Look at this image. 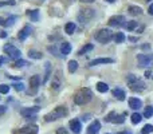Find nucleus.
Masks as SVG:
<instances>
[{"label":"nucleus","instance_id":"obj_24","mask_svg":"<svg viewBox=\"0 0 153 134\" xmlns=\"http://www.w3.org/2000/svg\"><path fill=\"white\" fill-rule=\"evenodd\" d=\"M125 27H126V30H129V31H134V30L137 28V21H134V20L126 21V23H125Z\"/></svg>","mask_w":153,"mask_h":134},{"label":"nucleus","instance_id":"obj_18","mask_svg":"<svg viewBox=\"0 0 153 134\" xmlns=\"http://www.w3.org/2000/svg\"><path fill=\"white\" fill-rule=\"evenodd\" d=\"M39 84H40L39 75H32L31 78H30V86H31L32 89H36V87H39Z\"/></svg>","mask_w":153,"mask_h":134},{"label":"nucleus","instance_id":"obj_16","mask_svg":"<svg viewBox=\"0 0 153 134\" xmlns=\"http://www.w3.org/2000/svg\"><path fill=\"white\" fill-rule=\"evenodd\" d=\"M38 130L39 129H38L36 125H28V126L22 127L20 132L24 133V134H38Z\"/></svg>","mask_w":153,"mask_h":134},{"label":"nucleus","instance_id":"obj_27","mask_svg":"<svg viewBox=\"0 0 153 134\" xmlns=\"http://www.w3.org/2000/svg\"><path fill=\"white\" fill-rule=\"evenodd\" d=\"M91 50H93V44H90V43H89V44H86L85 47H82L81 50L78 51V54H79V55H83V54H86L87 51H91Z\"/></svg>","mask_w":153,"mask_h":134},{"label":"nucleus","instance_id":"obj_4","mask_svg":"<svg viewBox=\"0 0 153 134\" xmlns=\"http://www.w3.org/2000/svg\"><path fill=\"white\" fill-rule=\"evenodd\" d=\"M113 38H114L113 32H111L109 28H102L95 34V39H97L100 43H103V44L108 43V42H110Z\"/></svg>","mask_w":153,"mask_h":134},{"label":"nucleus","instance_id":"obj_40","mask_svg":"<svg viewBox=\"0 0 153 134\" xmlns=\"http://www.w3.org/2000/svg\"><path fill=\"white\" fill-rule=\"evenodd\" d=\"M5 111H7V107L5 106H0V115H3Z\"/></svg>","mask_w":153,"mask_h":134},{"label":"nucleus","instance_id":"obj_7","mask_svg":"<svg viewBox=\"0 0 153 134\" xmlns=\"http://www.w3.org/2000/svg\"><path fill=\"white\" fill-rule=\"evenodd\" d=\"M4 53L5 54H8V56L10 58H12V59H19L20 58V55H22V53H20V50L19 48H16L15 46H12V44H7V46H4Z\"/></svg>","mask_w":153,"mask_h":134},{"label":"nucleus","instance_id":"obj_49","mask_svg":"<svg viewBox=\"0 0 153 134\" xmlns=\"http://www.w3.org/2000/svg\"><path fill=\"white\" fill-rule=\"evenodd\" d=\"M106 1H109V3H113V1H116V0H106Z\"/></svg>","mask_w":153,"mask_h":134},{"label":"nucleus","instance_id":"obj_21","mask_svg":"<svg viewBox=\"0 0 153 134\" xmlns=\"http://www.w3.org/2000/svg\"><path fill=\"white\" fill-rule=\"evenodd\" d=\"M74 31H75V23H73V21H70V23H67L66 26H65V32H66V34L71 35Z\"/></svg>","mask_w":153,"mask_h":134},{"label":"nucleus","instance_id":"obj_13","mask_svg":"<svg viewBox=\"0 0 153 134\" xmlns=\"http://www.w3.org/2000/svg\"><path fill=\"white\" fill-rule=\"evenodd\" d=\"M111 94H113V97H116L118 101H124L125 98H126V93H125V90L120 89V87H116V89L111 91Z\"/></svg>","mask_w":153,"mask_h":134},{"label":"nucleus","instance_id":"obj_17","mask_svg":"<svg viewBox=\"0 0 153 134\" xmlns=\"http://www.w3.org/2000/svg\"><path fill=\"white\" fill-rule=\"evenodd\" d=\"M61 53L63 54V55H69L70 53H71V44H70L69 42H65L61 44Z\"/></svg>","mask_w":153,"mask_h":134},{"label":"nucleus","instance_id":"obj_15","mask_svg":"<svg viewBox=\"0 0 153 134\" xmlns=\"http://www.w3.org/2000/svg\"><path fill=\"white\" fill-rule=\"evenodd\" d=\"M105 63H113V59L111 58H97L93 59L90 62V66H97V64H105Z\"/></svg>","mask_w":153,"mask_h":134},{"label":"nucleus","instance_id":"obj_42","mask_svg":"<svg viewBox=\"0 0 153 134\" xmlns=\"http://www.w3.org/2000/svg\"><path fill=\"white\" fill-rule=\"evenodd\" d=\"M0 38H7V32L1 31V32H0Z\"/></svg>","mask_w":153,"mask_h":134},{"label":"nucleus","instance_id":"obj_6","mask_svg":"<svg viewBox=\"0 0 153 134\" xmlns=\"http://www.w3.org/2000/svg\"><path fill=\"white\" fill-rule=\"evenodd\" d=\"M138 64L143 67H153V55L152 54H138Z\"/></svg>","mask_w":153,"mask_h":134},{"label":"nucleus","instance_id":"obj_9","mask_svg":"<svg viewBox=\"0 0 153 134\" xmlns=\"http://www.w3.org/2000/svg\"><path fill=\"white\" fill-rule=\"evenodd\" d=\"M39 111V107H28V109H23L22 110V115L24 118H31L34 119L35 118V114Z\"/></svg>","mask_w":153,"mask_h":134},{"label":"nucleus","instance_id":"obj_2","mask_svg":"<svg viewBox=\"0 0 153 134\" xmlns=\"http://www.w3.org/2000/svg\"><path fill=\"white\" fill-rule=\"evenodd\" d=\"M67 114V110L65 106H58V107H55L53 111H50L48 114H46L45 115V121L46 122H53V121H56V119L62 118V117H65Z\"/></svg>","mask_w":153,"mask_h":134},{"label":"nucleus","instance_id":"obj_35","mask_svg":"<svg viewBox=\"0 0 153 134\" xmlns=\"http://www.w3.org/2000/svg\"><path fill=\"white\" fill-rule=\"evenodd\" d=\"M50 71H51V66H50V63H46V76H45V83L48 81V75H50Z\"/></svg>","mask_w":153,"mask_h":134},{"label":"nucleus","instance_id":"obj_3","mask_svg":"<svg viewBox=\"0 0 153 134\" xmlns=\"http://www.w3.org/2000/svg\"><path fill=\"white\" fill-rule=\"evenodd\" d=\"M126 81H128V86L130 87L132 91H143L145 89V83H144L141 79H138L136 75H128L126 76Z\"/></svg>","mask_w":153,"mask_h":134},{"label":"nucleus","instance_id":"obj_30","mask_svg":"<svg viewBox=\"0 0 153 134\" xmlns=\"http://www.w3.org/2000/svg\"><path fill=\"white\" fill-rule=\"evenodd\" d=\"M125 117H126V113H122V114H120V115H117L116 117V119H114V124H122V122L125 121Z\"/></svg>","mask_w":153,"mask_h":134},{"label":"nucleus","instance_id":"obj_12","mask_svg":"<svg viewBox=\"0 0 153 134\" xmlns=\"http://www.w3.org/2000/svg\"><path fill=\"white\" fill-rule=\"evenodd\" d=\"M100 129H101V124H100V121L95 119L89 126V129H87V134H98L100 133Z\"/></svg>","mask_w":153,"mask_h":134},{"label":"nucleus","instance_id":"obj_25","mask_svg":"<svg viewBox=\"0 0 153 134\" xmlns=\"http://www.w3.org/2000/svg\"><path fill=\"white\" fill-rule=\"evenodd\" d=\"M114 43H122L125 40V35L122 34V32H117V34H114Z\"/></svg>","mask_w":153,"mask_h":134},{"label":"nucleus","instance_id":"obj_19","mask_svg":"<svg viewBox=\"0 0 153 134\" xmlns=\"http://www.w3.org/2000/svg\"><path fill=\"white\" fill-rule=\"evenodd\" d=\"M27 15L31 18L32 21H38V20H39V11H38V10H28V11H27Z\"/></svg>","mask_w":153,"mask_h":134},{"label":"nucleus","instance_id":"obj_46","mask_svg":"<svg viewBox=\"0 0 153 134\" xmlns=\"http://www.w3.org/2000/svg\"><path fill=\"white\" fill-rule=\"evenodd\" d=\"M130 40H132V42H136V40H137V38H134V36H132V38H129Z\"/></svg>","mask_w":153,"mask_h":134},{"label":"nucleus","instance_id":"obj_23","mask_svg":"<svg viewBox=\"0 0 153 134\" xmlns=\"http://www.w3.org/2000/svg\"><path fill=\"white\" fill-rule=\"evenodd\" d=\"M28 56L32 59H40L42 58V53H39V51H35V50H30L28 51Z\"/></svg>","mask_w":153,"mask_h":134},{"label":"nucleus","instance_id":"obj_41","mask_svg":"<svg viewBox=\"0 0 153 134\" xmlns=\"http://www.w3.org/2000/svg\"><path fill=\"white\" fill-rule=\"evenodd\" d=\"M148 12H149V15H153V3L151 5H149V8H148Z\"/></svg>","mask_w":153,"mask_h":134},{"label":"nucleus","instance_id":"obj_36","mask_svg":"<svg viewBox=\"0 0 153 134\" xmlns=\"http://www.w3.org/2000/svg\"><path fill=\"white\" fill-rule=\"evenodd\" d=\"M13 87H15L16 91H23V90H24V84L22 83V82H19V83H15V84H13Z\"/></svg>","mask_w":153,"mask_h":134},{"label":"nucleus","instance_id":"obj_31","mask_svg":"<svg viewBox=\"0 0 153 134\" xmlns=\"http://www.w3.org/2000/svg\"><path fill=\"white\" fill-rule=\"evenodd\" d=\"M18 20V16H15V15H12V16H10V18L7 19V20H5V26H12L13 23H15V21Z\"/></svg>","mask_w":153,"mask_h":134},{"label":"nucleus","instance_id":"obj_5","mask_svg":"<svg viewBox=\"0 0 153 134\" xmlns=\"http://www.w3.org/2000/svg\"><path fill=\"white\" fill-rule=\"evenodd\" d=\"M94 16H95L94 10H91V8H82L81 12L78 13V20L81 21V23H87V21H89L90 19H93Z\"/></svg>","mask_w":153,"mask_h":134},{"label":"nucleus","instance_id":"obj_39","mask_svg":"<svg viewBox=\"0 0 153 134\" xmlns=\"http://www.w3.org/2000/svg\"><path fill=\"white\" fill-rule=\"evenodd\" d=\"M56 134H69V133H67L66 129H63V127H59V129L56 130Z\"/></svg>","mask_w":153,"mask_h":134},{"label":"nucleus","instance_id":"obj_34","mask_svg":"<svg viewBox=\"0 0 153 134\" xmlns=\"http://www.w3.org/2000/svg\"><path fill=\"white\" fill-rule=\"evenodd\" d=\"M10 91V86L7 84H0V94H7Z\"/></svg>","mask_w":153,"mask_h":134},{"label":"nucleus","instance_id":"obj_28","mask_svg":"<svg viewBox=\"0 0 153 134\" xmlns=\"http://www.w3.org/2000/svg\"><path fill=\"white\" fill-rule=\"evenodd\" d=\"M76 68H78V63H76V61H70L69 62V71L70 73H75Z\"/></svg>","mask_w":153,"mask_h":134},{"label":"nucleus","instance_id":"obj_14","mask_svg":"<svg viewBox=\"0 0 153 134\" xmlns=\"http://www.w3.org/2000/svg\"><path fill=\"white\" fill-rule=\"evenodd\" d=\"M129 107L133 110H138V109L143 107V102L138 98H130L129 99Z\"/></svg>","mask_w":153,"mask_h":134},{"label":"nucleus","instance_id":"obj_11","mask_svg":"<svg viewBox=\"0 0 153 134\" xmlns=\"http://www.w3.org/2000/svg\"><path fill=\"white\" fill-rule=\"evenodd\" d=\"M70 129L74 134H79L81 133V129H82V125L79 122V119H73L70 121Z\"/></svg>","mask_w":153,"mask_h":134},{"label":"nucleus","instance_id":"obj_20","mask_svg":"<svg viewBox=\"0 0 153 134\" xmlns=\"http://www.w3.org/2000/svg\"><path fill=\"white\" fill-rule=\"evenodd\" d=\"M128 11H129L130 15H141V13H143V10H141L140 7H136V5H130V7L128 8Z\"/></svg>","mask_w":153,"mask_h":134},{"label":"nucleus","instance_id":"obj_37","mask_svg":"<svg viewBox=\"0 0 153 134\" xmlns=\"http://www.w3.org/2000/svg\"><path fill=\"white\" fill-rule=\"evenodd\" d=\"M5 5H15V1L13 0H5V1H0V7H5Z\"/></svg>","mask_w":153,"mask_h":134},{"label":"nucleus","instance_id":"obj_33","mask_svg":"<svg viewBox=\"0 0 153 134\" xmlns=\"http://www.w3.org/2000/svg\"><path fill=\"white\" fill-rule=\"evenodd\" d=\"M153 132V126L152 125H145V126L143 127V130H141V133L143 134H151Z\"/></svg>","mask_w":153,"mask_h":134},{"label":"nucleus","instance_id":"obj_10","mask_svg":"<svg viewBox=\"0 0 153 134\" xmlns=\"http://www.w3.org/2000/svg\"><path fill=\"white\" fill-rule=\"evenodd\" d=\"M31 31H32L31 26H24L23 28H22L20 31H19V34H18L19 40H26V38L30 34H31Z\"/></svg>","mask_w":153,"mask_h":134},{"label":"nucleus","instance_id":"obj_26","mask_svg":"<svg viewBox=\"0 0 153 134\" xmlns=\"http://www.w3.org/2000/svg\"><path fill=\"white\" fill-rule=\"evenodd\" d=\"M141 119H143V117H141L138 113H134V114H133V115H132V124H133V125H137V124H140V122H141Z\"/></svg>","mask_w":153,"mask_h":134},{"label":"nucleus","instance_id":"obj_29","mask_svg":"<svg viewBox=\"0 0 153 134\" xmlns=\"http://www.w3.org/2000/svg\"><path fill=\"white\" fill-rule=\"evenodd\" d=\"M152 115H153V107L152 106L145 107V110H144V117H145V118H151Z\"/></svg>","mask_w":153,"mask_h":134},{"label":"nucleus","instance_id":"obj_8","mask_svg":"<svg viewBox=\"0 0 153 134\" xmlns=\"http://www.w3.org/2000/svg\"><path fill=\"white\" fill-rule=\"evenodd\" d=\"M125 23H126V20H125V18L122 15L111 16L108 21V24L110 27H121V26H125Z\"/></svg>","mask_w":153,"mask_h":134},{"label":"nucleus","instance_id":"obj_22","mask_svg":"<svg viewBox=\"0 0 153 134\" xmlns=\"http://www.w3.org/2000/svg\"><path fill=\"white\" fill-rule=\"evenodd\" d=\"M97 90L100 93H108L109 91V86L106 83H103V82H98L97 83Z\"/></svg>","mask_w":153,"mask_h":134},{"label":"nucleus","instance_id":"obj_47","mask_svg":"<svg viewBox=\"0 0 153 134\" xmlns=\"http://www.w3.org/2000/svg\"><path fill=\"white\" fill-rule=\"evenodd\" d=\"M0 24H4V26H5V21H4V20H3V19H1V18H0Z\"/></svg>","mask_w":153,"mask_h":134},{"label":"nucleus","instance_id":"obj_43","mask_svg":"<svg viewBox=\"0 0 153 134\" xmlns=\"http://www.w3.org/2000/svg\"><path fill=\"white\" fill-rule=\"evenodd\" d=\"M145 78H151V71H146L145 73Z\"/></svg>","mask_w":153,"mask_h":134},{"label":"nucleus","instance_id":"obj_50","mask_svg":"<svg viewBox=\"0 0 153 134\" xmlns=\"http://www.w3.org/2000/svg\"><path fill=\"white\" fill-rule=\"evenodd\" d=\"M146 1H151V0H146Z\"/></svg>","mask_w":153,"mask_h":134},{"label":"nucleus","instance_id":"obj_38","mask_svg":"<svg viewBox=\"0 0 153 134\" xmlns=\"http://www.w3.org/2000/svg\"><path fill=\"white\" fill-rule=\"evenodd\" d=\"M24 64H27V62H26V61H22V59H18V61L15 62V64H13V66H16V67H23Z\"/></svg>","mask_w":153,"mask_h":134},{"label":"nucleus","instance_id":"obj_48","mask_svg":"<svg viewBox=\"0 0 153 134\" xmlns=\"http://www.w3.org/2000/svg\"><path fill=\"white\" fill-rule=\"evenodd\" d=\"M118 134H130L129 132H121V133H118Z\"/></svg>","mask_w":153,"mask_h":134},{"label":"nucleus","instance_id":"obj_1","mask_svg":"<svg viewBox=\"0 0 153 134\" xmlns=\"http://www.w3.org/2000/svg\"><path fill=\"white\" fill-rule=\"evenodd\" d=\"M93 98V91L90 89H87V87H82L81 90H78V91L75 93L74 95V102L76 105L82 106V105H86V103H89L90 101H91Z\"/></svg>","mask_w":153,"mask_h":134},{"label":"nucleus","instance_id":"obj_45","mask_svg":"<svg viewBox=\"0 0 153 134\" xmlns=\"http://www.w3.org/2000/svg\"><path fill=\"white\" fill-rule=\"evenodd\" d=\"M4 61H5V59L3 58V56H0V66H1V63H3V62H4Z\"/></svg>","mask_w":153,"mask_h":134},{"label":"nucleus","instance_id":"obj_32","mask_svg":"<svg viewBox=\"0 0 153 134\" xmlns=\"http://www.w3.org/2000/svg\"><path fill=\"white\" fill-rule=\"evenodd\" d=\"M116 117H117V114L114 113V111H110V113L105 117V121L106 122H111V121H114V119H116Z\"/></svg>","mask_w":153,"mask_h":134},{"label":"nucleus","instance_id":"obj_44","mask_svg":"<svg viewBox=\"0 0 153 134\" xmlns=\"http://www.w3.org/2000/svg\"><path fill=\"white\" fill-rule=\"evenodd\" d=\"M81 1H82V3H93L94 0H81Z\"/></svg>","mask_w":153,"mask_h":134}]
</instances>
